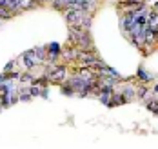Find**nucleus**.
<instances>
[{"label": "nucleus", "instance_id": "15", "mask_svg": "<svg viewBox=\"0 0 158 149\" xmlns=\"http://www.w3.org/2000/svg\"><path fill=\"white\" fill-rule=\"evenodd\" d=\"M22 84H27V85H31L33 80H35V77H33L31 73H20V78H18Z\"/></svg>", "mask_w": 158, "mask_h": 149}, {"label": "nucleus", "instance_id": "18", "mask_svg": "<svg viewBox=\"0 0 158 149\" xmlns=\"http://www.w3.org/2000/svg\"><path fill=\"white\" fill-rule=\"evenodd\" d=\"M29 93H31L33 97H40L42 87H40V85H35V84H31V85H29Z\"/></svg>", "mask_w": 158, "mask_h": 149}, {"label": "nucleus", "instance_id": "5", "mask_svg": "<svg viewBox=\"0 0 158 149\" xmlns=\"http://www.w3.org/2000/svg\"><path fill=\"white\" fill-rule=\"evenodd\" d=\"M22 62H24V66L27 67V69H33V67H36V66H44V60H42L33 49L26 51V53L22 55Z\"/></svg>", "mask_w": 158, "mask_h": 149}, {"label": "nucleus", "instance_id": "19", "mask_svg": "<svg viewBox=\"0 0 158 149\" xmlns=\"http://www.w3.org/2000/svg\"><path fill=\"white\" fill-rule=\"evenodd\" d=\"M15 64H16V60H9V62H7V64L4 66V73H9V71H11V69L15 67Z\"/></svg>", "mask_w": 158, "mask_h": 149}, {"label": "nucleus", "instance_id": "22", "mask_svg": "<svg viewBox=\"0 0 158 149\" xmlns=\"http://www.w3.org/2000/svg\"><path fill=\"white\" fill-rule=\"evenodd\" d=\"M153 93H155V95H158V82L155 84V87H153Z\"/></svg>", "mask_w": 158, "mask_h": 149}, {"label": "nucleus", "instance_id": "17", "mask_svg": "<svg viewBox=\"0 0 158 149\" xmlns=\"http://www.w3.org/2000/svg\"><path fill=\"white\" fill-rule=\"evenodd\" d=\"M46 48H48V51H53V53L62 55V48H60V44H58V42H51V44H48Z\"/></svg>", "mask_w": 158, "mask_h": 149}, {"label": "nucleus", "instance_id": "21", "mask_svg": "<svg viewBox=\"0 0 158 149\" xmlns=\"http://www.w3.org/2000/svg\"><path fill=\"white\" fill-rule=\"evenodd\" d=\"M124 2L129 6H143L145 4V0H124Z\"/></svg>", "mask_w": 158, "mask_h": 149}, {"label": "nucleus", "instance_id": "6", "mask_svg": "<svg viewBox=\"0 0 158 149\" xmlns=\"http://www.w3.org/2000/svg\"><path fill=\"white\" fill-rule=\"evenodd\" d=\"M78 53H80V49L77 48V46H73V44H67V46L62 49L60 58H62L65 64H69V62H77V58H78Z\"/></svg>", "mask_w": 158, "mask_h": 149}, {"label": "nucleus", "instance_id": "3", "mask_svg": "<svg viewBox=\"0 0 158 149\" xmlns=\"http://www.w3.org/2000/svg\"><path fill=\"white\" fill-rule=\"evenodd\" d=\"M71 44V42H69ZM73 46H77L80 51H96L95 49V42L91 38V31H82L77 36V40L73 42Z\"/></svg>", "mask_w": 158, "mask_h": 149}, {"label": "nucleus", "instance_id": "8", "mask_svg": "<svg viewBox=\"0 0 158 149\" xmlns=\"http://www.w3.org/2000/svg\"><path fill=\"white\" fill-rule=\"evenodd\" d=\"M71 4H73V0H51V2H49V6H51L53 9H58V11H62V13L71 6Z\"/></svg>", "mask_w": 158, "mask_h": 149}, {"label": "nucleus", "instance_id": "11", "mask_svg": "<svg viewBox=\"0 0 158 149\" xmlns=\"http://www.w3.org/2000/svg\"><path fill=\"white\" fill-rule=\"evenodd\" d=\"M136 78H138L142 84H149L151 80H153V77H151V75H149V73H147L142 66L138 67V71H136Z\"/></svg>", "mask_w": 158, "mask_h": 149}, {"label": "nucleus", "instance_id": "10", "mask_svg": "<svg viewBox=\"0 0 158 149\" xmlns=\"http://www.w3.org/2000/svg\"><path fill=\"white\" fill-rule=\"evenodd\" d=\"M120 93L126 97L127 102H131V100L136 98V87H135V85H124V89H122Z\"/></svg>", "mask_w": 158, "mask_h": 149}, {"label": "nucleus", "instance_id": "9", "mask_svg": "<svg viewBox=\"0 0 158 149\" xmlns=\"http://www.w3.org/2000/svg\"><path fill=\"white\" fill-rule=\"evenodd\" d=\"M38 6H40L38 0H20V4H18V13H20V11H27V9H35V7H38Z\"/></svg>", "mask_w": 158, "mask_h": 149}, {"label": "nucleus", "instance_id": "13", "mask_svg": "<svg viewBox=\"0 0 158 149\" xmlns=\"http://www.w3.org/2000/svg\"><path fill=\"white\" fill-rule=\"evenodd\" d=\"M136 98H145V102H147V100H151L149 89L145 87V84H142V85H138V87H136Z\"/></svg>", "mask_w": 158, "mask_h": 149}, {"label": "nucleus", "instance_id": "4", "mask_svg": "<svg viewBox=\"0 0 158 149\" xmlns=\"http://www.w3.org/2000/svg\"><path fill=\"white\" fill-rule=\"evenodd\" d=\"M100 56L96 55V51H80L78 58H77V64L80 67H91L98 60Z\"/></svg>", "mask_w": 158, "mask_h": 149}, {"label": "nucleus", "instance_id": "7", "mask_svg": "<svg viewBox=\"0 0 158 149\" xmlns=\"http://www.w3.org/2000/svg\"><path fill=\"white\" fill-rule=\"evenodd\" d=\"M122 104H127L126 97L120 93V91H113V97H111V102L107 107H114V106H122Z\"/></svg>", "mask_w": 158, "mask_h": 149}, {"label": "nucleus", "instance_id": "14", "mask_svg": "<svg viewBox=\"0 0 158 149\" xmlns=\"http://www.w3.org/2000/svg\"><path fill=\"white\" fill-rule=\"evenodd\" d=\"M60 91H62V95H65V97H73V95H77L75 93V89L69 85V84H60Z\"/></svg>", "mask_w": 158, "mask_h": 149}, {"label": "nucleus", "instance_id": "1", "mask_svg": "<svg viewBox=\"0 0 158 149\" xmlns=\"http://www.w3.org/2000/svg\"><path fill=\"white\" fill-rule=\"evenodd\" d=\"M64 18L67 22V26H77L82 27L85 31H91V26H93V13L89 11H84V9H67L64 11Z\"/></svg>", "mask_w": 158, "mask_h": 149}, {"label": "nucleus", "instance_id": "2", "mask_svg": "<svg viewBox=\"0 0 158 149\" xmlns=\"http://www.w3.org/2000/svg\"><path fill=\"white\" fill-rule=\"evenodd\" d=\"M44 73L48 75L49 82L51 84H64L69 77V67L67 64H53V66H44Z\"/></svg>", "mask_w": 158, "mask_h": 149}, {"label": "nucleus", "instance_id": "12", "mask_svg": "<svg viewBox=\"0 0 158 149\" xmlns=\"http://www.w3.org/2000/svg\"><path fill=\"white\" fill-rule=\"evenodd\" d=\"M111 97H113V91H107V89H102V91L98 93V97H96V98L100 100V102H102L104 106H109Z\"/></svg>", "mask_w": 158, "mask_h": 149}, {"label": "nucleus", "instance_id": "23", "mask_svg": "<svg viewBox=\"0 0 158 149\" xmlns=\"http://www.w3.org/2000/svg\"><path fill=\"white\" fill-rule=\"evenodd\" d=\"M2 22H4V18H0V24H2Z\"/></svg>", "mask_w": 158, "mask_h": 149}, {"label": "nucleus", "instance_id": "16", "mask_svg": "<svg viewBox=\"0 0 158 149\" xmlns=\"http://www.w3.org/2000/svg\"><path fill=\"white\" fill-rule=\"evenodd\" d=\"M15 13L11 11V9H7V7H4V6H0V18H4V20H9V18L13 17Z\"/></svg>", "mask_w": 158, "mask_h": 149}, {"label": "nucleus", "instance_id": "20", "mask_svg": "<svg viewBox=\"0 0 158 149\" xmlns=\"http://www.w3.org/2000/svg\"><path fill=\"white\" fill-rule=\"evenodd\" d=\"M6 75H7L9 80H16V78H20V73H18V71H9V73H6Z\"/></svg>", "mask_w": 158, "mask_h": 149}]
</instances>
